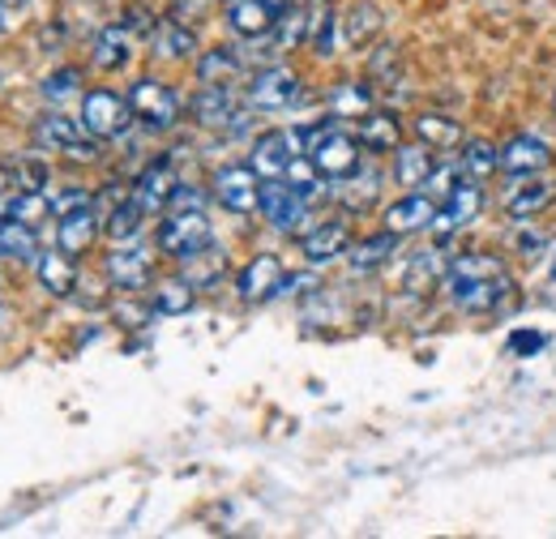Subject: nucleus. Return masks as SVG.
<instances>
[{"mask_svg": "<svg viewBox=\"0 0 556 539\" xmlns=\"http://www.w3.org/2000/svg\"><path fill=\"white\" fill-rule=\"evenodd\" d=\"M445 296L463 317H492L514 304V278L496 253H463L445 270Z\"/></svg>", "mask_w": 556, "mask_h": 539, "instance_id": "f257e3e1", "label": "nucleus"}, {"mask_svg": "<svg viewBox=\"0 0 556 539\" xmlns=\"http://www.w3.org/2000/svg\"><path fill=\"white\" fill-rule=\"evenodd\" d=\"M210 245H214V227H210L202 205H176L159 223V253H167L172 262H189V258L206 253Z\"/></svg>", "mask_w": 556, "mask_h": 539, "instance_id": "f03ea898", "label": "nucleus"}, {"mask_svg": "<svg viewBox=\"0 0 556 539\" xmlns=\"http://www.w3.org/2000/svg\"><path fill=\"white\" fill-rule=\"evenodd\" d=\"M304 150H308V159L317 163V172L326 176V180H348L359 172V137L343 134V129H334V125H317V129H308L304 134Z\"/></svg>", "mask_w": 556, "mask_h": 539, "instance_id": "7ed1b4c3", "label": "nucleus"}, {"mask_svg": "<svg viewBox=\"0 0 556 539\" xmlns=\"http://www.w3.org/2000/svg\"><path fill=\"white\" fill-rule=\"evenodd\" d=\"M125 99L134 108V121H141L154 134H167L180 121V95L167 82H159V77H138Z\"/></svg>", "mask_w": 556, "mask_h": 539, "instance_id": "20e7f679", "label": "nucleus"}, {"mask_svg": "<svg viewBox=\"0 0 556 539\" xmlns=\"http://www.w3.org/2000/svg\"><path fill=\"white\" fill-rule=\"evenodd\" d=\"M480 210H484V185H480V176H471V172H467V176L450 189V198H441V202H437L432 236H441V240L458 236L463 227H471V223L480 218Z\"/></svg>", "mask_w": 556, "mask_h": 539, "instance_id": "39448f33", "label": "nucleus"}, {"mask_svg": "<svg viewBox=\"0 0 556 539\" xmlns=\"http://www.w3.org/2000/svg\"><path fill=\"white\" fill-rule=\"evenodd\" d=\"M35 146H43V150H61V154L81 159V163H94V159H99V137H90L81 121L61 116V112H48V116L35 121Z\"/></svg>", "mask_w": 556, "mask_h": 539, "instance_id": "423d86ee", "label": "nucleus"}, {"mask_svg": "<svg viewBox=\"0 0 556 539\" xmlns=\"http://www.w3.org/2000/svg\"><path fill=\"white\" fill-rule=\"evenodd\" d=\"M210 193L218 198L223 210H231V214H253L257 202H262V176L249 163H227V167L214 172Z\"/></svg>", "mask_w": 556, "mask_h": 539, "instance_id": "0eeeda50", "label": "nucleus"}, {"mask_svg": "<svg viewBox=\"0 0 556 539\" xmlns=\"http://www.w3.org/2000/svg\"><path fill=\"white\" fill-rule=\"evenodd\" d=\"M134 121L129 99H121L116 90H86L81 95V125L90 137H121Z\"/></svg>", "mask_w": 556, "mask_h": 539, "instance_id": "6e6552de", "label": "nucleus"}, {"mask_svg": "<svg viewBox=\"0 0 556 539\" xmlns=\"http://www.w3.org/2000/svg\"><path fill=\"white\" fill-rule=\"evenodd\" d=\"M295 154H304V134H291V129H266V134L253 141L249 167H253L262 180H282Z\"/></svg>", "mask_w": 556, "mask_h": 539, "instance_id": "1a4fd4ad", "label": "nucleus"}, {"mask_svg": "<svg viewBox=\"0 0 556 539\" xmlns=\"http://www.w3.org/2000/svg\"><path fill=\"white\" fill-rule=\"evenodd\" d=\"M553 141L540 134H514L501 141V172L505 176H544L553 167Z\"/></svg>", "mask_w": 556, "mask_h": 539, "instance_id": "9d476101", "label": "nucleus"}, {"mask_svg": "<svg viewBox=\"0 0 556 539\" xmlns=\"http://www.w3.org/2000/svg\"><path fill=\"white\" fill-rule=\"evenodd\" d=\"M262 218L275 227V231H287V236H295L300 227H304V218H308V202L287 185V180H262Z\"/></svg>", "mask_w": 556, "mask_h": 539, "instance_id": "9b49d317", "label": "nucleus"}, {"mask_svg": "<svg viewBox=\"0 0 556 539\" xmlns=\"http://www.w3.org/2000/svg\"><path fill=\"white\" fill-rule=\"evenodd\" d=\"M282 283H287L282 262H278L275 253H257L249 266L236 274V296L244 304H266V300L282 296Z\"/></svg>", "mask_w": 556, "mask_h": 539, "instance_id": "f8f14e48", "label": "nucleus"}, {"mask_svg": "<svg viewBox=\"0 0 556 539\" xmlns=\"http://www.w3.org/2000/svg\"><path fill=\"white\" fill-rule=\"evenodd\" d=\"M300 99V77L287 65H270L262 68L253 82H249V108L257 112H282Z\"/></svg>", "mask_w": 556, "mask_h": 539, "instance_id": "ddd939ff", "label": "nucleus"}, {"mask_svg": "<svg viewBox=\"0 0 556 539\" xmlns=\"http://www.w3.org/2000/svg\"><path fill=\"white\" fill-rule=\"evenodd\" d=\"M291 9V0H231L227 4V26L240 39H262L278 26V17Z\"/></svg>", "mask_w": 556, "mask_h": 539, "instance_id": "4468645a", "label": "nucleus"}, {"mask_svg": "<svg viewBox=\"0 0 556 539\" xmlns=\"http://www.w3.org/2000/svg\"><path fill=\"white\" fill-rule=\"evenodd\" d=\"M189 116L202 129H231V125H240V103H236L231 86H202L189 99Z\"/></svg>", "mask_w": 556, "mask_h": 539, "instance_id": "2eb2a0df", "label": "nucleus"}, {"mask_svg": "<svg viewBox=\"0 0 556 539\" xmlns=\"http://www.w3.org/2000/svg\"><path fill=\"white\" fill-rule=\"evenodd\" d=\"M108 278H112V287H121V291H141L146 283H150V270H154V258H150V249H141V245H116L112 253H108Z\"/></svg>", "mask_w": 556, "mask_h": 539, "instance_id": "dca6fc26", "label": "nucleus"}, {"mask_svg": "<svg viewBox=\"0 0 556 539\" xmlns=\"http://www.w3.org/2000/svg\"><path fill=\"white\" fill-rule=\"evenodd\" d=\"M351 249V227L348 223H317L313 231H304L300 236V253H304V262L308 266H330V262H339V258H348Z\"/></svg>", "mask_w": 556, "mask_h": 539, "instance_id": "f3484780", "label": "nucleus"}, {"mask_svg": "<svg viewBox=\"0 0 556 539\" xmlns=\"http://www.w3.org/2000/svg\"><path fill=\"white\" fill-rule=\"evenodd\" d=\"M176 189H180V180H176L172 159H154L150 167H141L138 185H134V198H138V205L146 214H159L163 205H172Z\"/></svg>", "mask_w": 556, "mask_h": 539, "instance_id": "a211bd4d", "label": "nucleus"}, {"mask_svg": "<svg viewBox=\"0 0 556 539\" xmlns=\"http://www.w3.org/2000/svg\"><path fill=\"white\" fill-rule=\"evenodd\" d=\"M386 227L394 231V236H416L424 227H432V218H437V202L424 193V189H412L407 198H399V202L386 205Z\"/></svg>", "mask_w": 556, "mask_h": 539, "instance_id": "6ab92c4d", "label": "nucleus"}, {"mask_svg": "<svg viewBox=\"0 0 556 539\" xmlns=\"http://www.w3.org/2000/svg\"><path fill=\"white\" fill-rule=\"evenodd\" d=\"M518 185L505 193V214L518 218V223H531L535 214H544L553 205L556 189L544 180V176H514Z\"/></svg>", "mask_w": 556, "mask_h": 539, "instance_id": "aec40b11", "label": "nucleus"}, {"mask_svg": "<svg viewBox=\"0 0 556 539\" xmlns=\"http://www.w3.org/2000/svg\"><path fill=\"white\" fill-rule=\"evenodd\" d=\"M99 227H103V223H99L94 202L77 205V210H70V214H61V223H56V245H61L70 258H77V253H86V249L94 245Z\"/></svg>", "mask_w": 556, "mask_h": 539, "instance_id": "412c9836", "label": "nucleus"}, {"mask_svg": "<svg viewBox=\"0 0 556 539\" xmlns=\"http://www.w3.org/2000/svg\"><path fill=\"white\" fill-rule=\"evenodd\" d=\"M35 274H39V287L48 296H56V300H70L73 287H77V266H73V258L61 245L52 253H39L35 258Z\"/></svg>", "mask_w": 556, "mask_h": 539, "instance_id": "4be33fe9", "label": "nucleus"}, {"mask_svg": "<svg viewBox=\"0 0 556 539\" xmlns=\"http://www.w3.org/2000/svg\"><path fill=\"white\" fill-rule=\"evenodd\" d=\"M399 240H403V236H394L390 227H381L377 236H364V240H355V245L348 249L351 274H372V270L390 266V258H394Z\"/></svg>", "mask_w": 556, "mask_h": 539, "instance_id": "5701e85b", "label": "nucleus"}, {"mask_svg": "<svg viewBox=\"0 0 556 539\" xmlns=\"http://www.w3.org/2000/svg\"><path fill=\"white\" fill-rule=\"evenodd\" d=\"M150 43H154V57H163V61H189V57H198V35L189 26H180L176 17H159L154 30H150Z\"/></svg>", "mask_w": 556, "mask_h": 539, "instance_id": "b1692460", "label": "nucleus"}, {"mask_svg": "<svg viewBox=\"0 0 556 539\" xmlns=\"http://www.w3.org/2000/svg\"><path fill=\"white\" fill-rule=\"evenodd\" d=\"M90 57H94V65L103 68V73H116V68L129 65V57H134V35L125 26H103L94 35Z\"/></svg>", "mask_w": 556, "mask_h": 539, "instance_id": "393cba45", "label": "nucleus"}, {"mask_svg": "<svg viewBox=\"0 0 556 539\" xmlns=\"http://www.w3.org/2000/svg\"><path fill=\"white\" fill-rule=\"evenodd\" d=\"M355 137H359L364 150L390 154V150L403 146V125H399V116H390V112H368V116L359 121V134Z\"/></svg>", "mask_w": 556, "mask_h": 539, "instance_id": "a878e982", "label": "nucleus"}, {"mask_svg": "<svg viewBox=\"0 0 556 539\" xmlns=\"http://www.w3.org/2000/svg\"><path fill=\"white\" fill-rule=\"evenodd\" d=\"M432 167H437V159H432V150L424 141L394 150V180L407 185V189H424V180H428Z\"/></svg>", "mask_w": 556, "mask_h": 539, "instance_id": "bb28decb", "label": "nucleus"}, {"mask_svg": "<svg viewBox=\"0 0 556 539\" xmlns=\"http://www.w3.org/2000/svg\"><path fill=\"white\" fill-rule=\"evenodd\" d=\"M339 26H343V39L351 48H364L368 39L381 35V9L372 0H359V4H351L348 13H339Z\"/></svg>", "mask_w": 556, "mask_h": 539, "instance_id": "cd10ccee", "label": "nucleus"}, {"mask_svg": "<svg viewBox=\"0 0 556 539\" xmlns=\"http://www.w3.org/2000/svg\"><path fill=\"white\" fill-rule=\"evenodd\" d=\"M0 258L35 262V258H39V236H35V227L4 214V218H0Z\"/></svg>", "mask_w": 556, "mask_h": 539, "instance_id": "c85d7f7f", "label": "nucleus"}, {"mask_svg": "<svg viewBox=\"0 0 556 539\" xmlns=\"http://www.w3.org/2000/svg\"><path fill=\"white\" fill-rule=\"evenodd\" d=\"M416 137L428 150H454L463 141V125L454 116H441V112H424L416 116Z\"/></svg>", "mask_w": 556, "mask_h": 539, "instance_id": "c756f323", "label": "nucleus"}, {"mask_svg": "<svg viewBox=\"0 0 556 539\" xmlns=\"http://www.w3.org/2000/svg\"><path fill=\"white\" fill-rule=\"evenodd\" d=\"M372 112V90L364 82H339L330 90V116H343V121H364Z\"/></svg>", "mask_w": 556, "mask_h": 539, "instance_id": "7c9ffc66", "label": "nucleus"}, {"mask_svg": "<svg viewBox=\"0 0 556 539\" xmlns=\"http://www.w3.org/2000/svg\"><path fill=\"white\" fill-rule=\"evenodd\" d=\"M445 270H450V262H445V253L441 249H419L416 258H412V266H407V291H428L432 283H445Z\"/></svg>", "mask_w": 556, "mask_h": 539, "instance_id": "2f4dec72", "label": "nucleus"}, {"mask_svg": "<svg viewBox=\"0 0 556 539\" xmlns=\"http://www.w3.org/2000/svg\"><path fill=\"white\" fill-rule=\"evenodd\" d=\"M4 214L9 218H17V223H30V227H39L48 214H56L52 210V193H43V189H17L9 205H4Z\"/></svg>", "mask_w": 556, "mask_h": 539, "instance_id": "473e14b6", "label": "nucleus"}, {"mask_svg": "<svg viewBox=\"0 0 556 539\" xmlns=\"http://www.w3.org/2000/svg\"><path fill=\"white\" fill-rule=\"evenodd\" d=\"M240 73V57L231 48H210L206 57L198 61V82L202 86H231Z\"/></svg>", "mask_w": 556, "mask_h": 539, "instance_id": "72a5a7b5", "label": "nucleus"}, {"mask_svg": "<svg viewBox=\"0 0 556 539\" xmlns=\"http://www.w3.org/2000/svg\"><path fill=\"white\" fill-rule=\"evenodd\" d=\"M193 291H198V287H193L189 278H172V283H163V287L154 291V304H150V309H154L159 317H180V313L193 309Z\"/></svg>", "mask_w": 556, "mask_h": 539, "instance_id": "f704fd0d", "label": "nucleus"}, {"mask_svg": "<svg viewBox=\"0 0 556 539\" xmlns=\"http://www.w3.org/2000/svg\"><path fill=\"white\" fill-rule=\"evenodd\" d=\"M282 180H287V185H291V189H295V193H300L304 202H313L317 193H326V176L317 172V163H313L308 154H295Z\"/></svg>", "mask_w": 556, "mask_h": 539, "instance_id": "c9c22d12", "label": "nucleus"}, {"mask_svg": "<svg viewBox=\"0 0 556 539\" xmlns=\"http://www.w3.org/2000/svg\"><path fill=\"white\" fill-rule=\"evenodd\" d=\"M141 223H146V210L138 205V198H129V202H121L112 214H108V223H103V231L116 240V245H125V240H134L141 231Z\"/></svg>", "mask_w": 556, "mask_h": 539, "instance_id": "e433bc0d", "label": "nucleus"}, {"mask_svg": "<svg viewBox=\"0 0 556 539\" xmlns=\"http://www.w3.org/2000/svg\"><path fill=\"white\" fill-rule=\"evenodd\" d=\"M463 167L471 172V176H492V172H501V146H492L484 137H471L467 146H463Z\"/></svg>", "mask_w": 556, "mask_h": 539, "instance_id": "4c0bfd02", "label": "nucleus"}, {"mask_svg": "<svg viewBox=\"0 0 556 539\" xmlns=\"http://www.w3.org/2000/svg\"><path fill=\"white\" fill-rule=\"evenodd\" d=\"M339 13H330V9H321V13H313V30H308V48L317 52V57H334V39H339Z\"/></svg>", "mask_w": 556, "mask_h": 539, "instance_id": "58836bf2", "label": "nucleus"}, {"mask_svg": "<svg viewBox=\"0 0 556 539\" xmlns=\"http://www.w3.org/2000/svg\"><path fill=\"white\" fill-rule=\"evenodd\" d=\"M39 90H43L48 103H65V99H73V95H81V73H77V68H56V73L43 77Z\"/></svg>", "mask_w": 556, "mask_h": 539, "instance_id": "ea45409f", "label": "nucleus"}, {"mask_svg": "<svg viewBox=\"0 0 556 539\" xmlns=\"http://www.w3.org/2000/svg\"><path fill=\"white\" fill-rule=\"evenodd\" d=\"M308 30H313V13H304V9H287V13L278 17V48H295V43H304Z\"/></svg>", "mask_w": 556, "mask_h": 539, "instance_id": "a19ab883", "label": "nucleus"}, {"mask_svg": "<svg viewBox=\"0 0 556 539\" xmlns=\"http://www.w3.org/2000/svg\"><path fill=\"white\" fill-rule=\"evenodd\" d=\"M463 176H467L463 163H458V167H454V163H437V167L428 172V180H424V193H428L432 202H441V198H450V189H454Z\"/></svg>", "mask_w": 556, "mask_h": 539, "instance_id": "79ce46f5", "label": "nucleus"}, {"mask_svg": "<svg viewBox=\"0 0 556 539\" xmlns=\"http://www.w3.org/2000/svg\"><path fill=\"white\" fill-rule=\"evenodd\" d=\"M399 68H403V57H399V48H394V43H381V48L372 52V65H368L372 77H377V73H390V77L399 82Z\"/></svg>", "mask_w": 556, "mask_h": 539, "instance_id": "37998d69", "label": "nucleus"}, {"mask_svg": "<svg viewBox=\"0 0 556 539\" xmlns=\"http://www.w3.org/2000/svg\"><path fill=\"white\" fill-rule=\"evenodd\" d=\"M77 205H90V193H86V189H65V193H56V198H52L56 218H61V214H70V210H77Z\"/></svg>", "mask_w": 556, "mask_h": 539, "instance_id": "c03bdc74", "label": "nucleus"}, {"mask_svg": "<svg viewBox=\"0 0 556 539\" xmlns=\"http://www.w3.org/2000/svg\"><path fill=\"white\" fill-rule=\"evenodd\" d=\"M540 347H544V335H531V330L509 335V351H514V355H522V351H531V355H535Z\"/></svg>", "mask_w": 556, "mask_h": 539, "instance_id": "a18cd8bd", "label": "nucleus"}, {"mask_svg": "<svg viewBox=\"0 0 556 539\" xmlns=\"http://www.w3.org/2000/svg\"><path fill=\"white\" fill-rule=\"evenodd\" d=\"M544 245H548V236H544V231H535V236H522V240H518V249H527V258H535V249H544Z\"/></svg>", "mask_w": 556, "mask_h": 539, "instance_id": "49530a36", "label": "nucleus"}, {"mask_svg": "<svg viewBox=\"0 0 556 539\" xmlns=\"http://www.w3.org/2000/svg\"><path fill=\"white\" fill-rule=\"evenodd\" d=\"M26 0H0V9H22Z\"/></svg>", "mask_w": 556, "mask_h": 539, "instance_id": "de8ad7c7", "label": "nucleus"}, {"mask_svg": "<svg viewBox=\"0 0 556 539\" xmlns=\"http://www.w3.org/2000/svg\"><path fill=\"white\" fill-rule=\"evenodd\" d=\"M548 270H553V283H556V253H553V266H548Z\"/></svg>", "mask_w": 556, "mask_h": 539, "instance_id": "09e8293b", "label": "nucleus"}, {"mask_svg": "<svg viewBox=\"0 0 556 539\" xmlns=\"http://www.w3.org/2000/svg\"><path fill=\"white\" fill-rule=\"evenodd\" d=\"M0 30H4V17H0Z\"/></svg>", "mask_w": 556, "mask_h": 539, "instance_id": "8fccbe9b", "label": "nucleus"}, {"mask_svg": "<svg viewBox=\"0 0 556 539\" xmlns=\"http://www.w3.org/2000/svg\"><path fill=\"white\" fill-rule=\"evenodd\" d=\"M553 112H556V95H553Z\"/></svg>", "mask_w": 556, "mask_h": 539, "instance_id": "3c124183", "label": "nucleus"}, {"mask_svg": "<svg viewBox=\"0 0 556 539\" xmlns=\"http://www.w3.org/2000/svg\"><path fill=\"white\" fill-rule=\"evenodd\" d=\"M321 4H326V0H321Z\"/></svg>", "mask_w": 556, "mask_h": 539, "instance_id": "603ef678", "label": "nucleus"}]
</instances>
